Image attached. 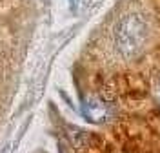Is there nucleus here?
<instances>
[{
	"label": "nucleus",
	"mask_w": 160,
	"mask_h": 153,
	"mask_svg": "<svg viewBox=\"0 0 160 153\" xmlns=\"http://www.w3.org/2000/svg\"><path fill=\"white\" fill-rule=\"evenodd\" d=\"M149 38V22L142 13H128L113 28V44L124 59L140 55Z\"/></svg>",
	"instance_id": "obj_1"
},
{
	"label": "nucleus",
	"mask_w": 160,
	"mask_h": 153,
	"mask_svg": "<svg viewBox=\"0 0 160 153\" xmlns=\"http://www.w3.org/2000/svg\"><path fill=\"white\" fill-rule=\"evenodd\" d=\"M82 115L86 120H89L93 124H106L113 120L115 117V108L108 104L102 99L97 97H89V99H84L82 100Z\"/></svg>",
	"instance_id": "obj_2"
},
{
	"label": "nucleus",
	"mask_w": 160,
	"mask_h": 153,
	"mask_svg": "<svg viewBox=\"0 0 160 153\" xmlns=\"http://www.w3.org/2000/svg\"><path fill=\"white\" fill-rule=\"evenodd\" d=\"M71 4H73V6H75V4H77V0H71Z\"/></svg>",
	"instance_id": "obj_3"
}]
</instances>
